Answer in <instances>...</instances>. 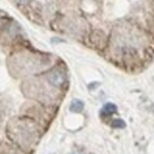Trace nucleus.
I'll use <instances>...</instances> for the list:
<instances>
[{"mask_svg": "<svg viewBox=\"0 0 154 154\" xmlns=\"http://www.w3.org/2000/svg\"><path fill=\"white\" fill-rule=\"evenodd\" d=\"M49 82L54 85V87H62L63 84H64V82H65V75H64V72L62 71V70H54V71H51L50 74H49Z\"/></svg>", "mask_w": 154, "mask_h": 154, "instance_id": "1", "label": "nucleus"}, {"mask_svg": "<svg viewBox=\"0 0 154 154\" xmlns=\"http://www.w3.org/2000/svg\"><path fill=\"white\" fill-rule=\"evenodd\" d=\"M29 1L30 0H16V2L19 5H26V4H29Z\"/></svg>", "mask_w": 154, "mask_h": 154, "instance_id": "5", "label": "nucleus"}, {"mask_svg": "<svg viewBox=\"0 0 154 154\" xmlns=\"http://www.w3.org/2000/svg\"><path fill=\"white\" fill-rule=\"evenodd\" d=\"M116 110H117V107H116L114 103H106L103 106L101 113L104 114V115H112V114L116 113Z\"/></svg>", "mask_w": 154, "mask_h": 154, "instance_id": "3", "label": "nucleus"}, {"mask_svg": "<svg viewBox=\"0 0 154 154\" xmlns=\"http://www.w3.org/2000/svg\"><path fill=\"white\" fill-rule=\"evenodd\" d=\"M84 108V103L81 100H74L70 104V110L72 113H81Z\"/></svg>", "mask_w": 154, "mask_h": 154, "instance_id": "2", "label": "nucleus"}, {"mask_svg": "<svg viewBox=\"0 0 154 154\" xmlns=\"http://www.w3.org/2000/svg\"><path fill=\"white\" fill-rule=\"evenodd\" d=\"M112 127L113 128H125L126 127V122L123 120H121V119H115L112 122Z\"/></svg>", "mask_w": 154, "mask_h": 154, "instance_id": "4", "label": "nucleus"}]
</instances>
